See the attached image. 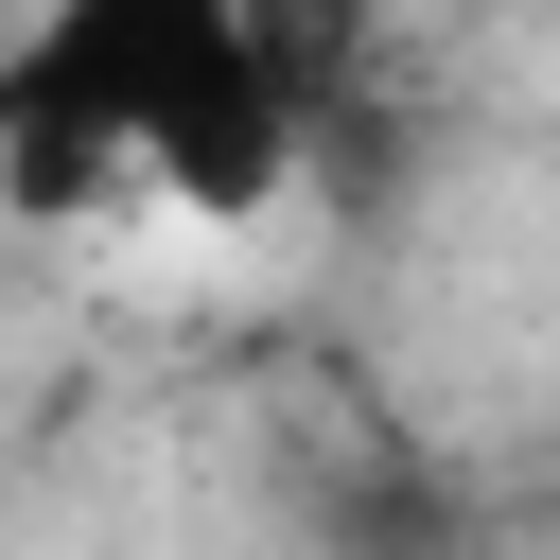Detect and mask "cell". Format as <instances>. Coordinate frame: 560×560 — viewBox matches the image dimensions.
<instances>
[{"label": "cell", "mask_w": 560, "mask_h": 560, "mask_svg": "<svg viewBox=\"0 0 560 560\" xmlns=\"http://www.w3.org/2000/svg\"><path fill=\"white\" fill-rule=\"evenodd\" d=\"M298 18L280 0H35L0 35V210L88 228V210H192L262 228L298 192Z\"/></svg>", "instance_id": "obj_1"}, {"label": "cell", "mask_w": 560, "mask_h": 560, "mask_svg": "<svg viewBox=\"0 0 560 560\" xmlns=\"http://www.w3.org/2000/svg\"><path fill=\"white\" fill-rule=\"evenodd\" d=\"M368 18H420V0H298V35H368Z\"/></svg>", "instance_id": "obj_2"}]
</instances>
